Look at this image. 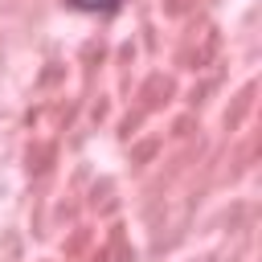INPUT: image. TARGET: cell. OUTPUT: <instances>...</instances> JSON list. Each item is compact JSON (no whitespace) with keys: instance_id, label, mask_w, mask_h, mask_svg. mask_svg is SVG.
<instances>
[{"instance_id":"cell-1","label":"cell","mask_w":262,"mask_h":262,"mask_svg":"<svg viewBox=\"0 0 262 262\" xmlns=\"http://www.w3.org/2000/svg\"><path fill=\"white\" fill-rule=\"evenodd\" d=\"M70 4L82 12H115L119 8V0H70Z\"/></svg>"}]
</instances>
